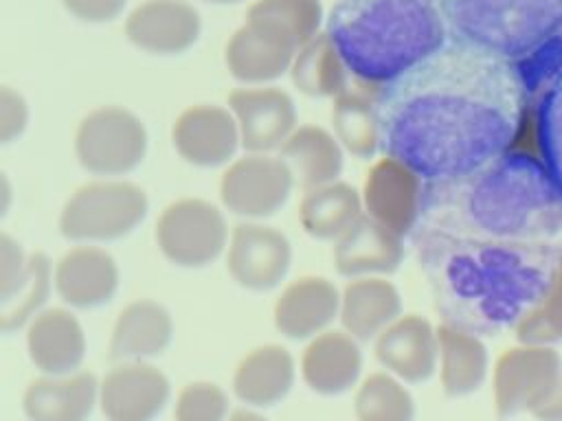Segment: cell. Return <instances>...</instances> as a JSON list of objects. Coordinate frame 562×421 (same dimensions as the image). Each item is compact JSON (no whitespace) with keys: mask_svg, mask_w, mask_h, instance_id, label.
Returning <instances> with one entry per match:
<instances>
[{"mask_svg":"<svg viewBox=\"0 0 562 421\" xmlns=\"http://www.w3.org/2000/svg\"><path fill=\"white\" fill-rule=\"evenodd\" d=\"M525 101L514 64L448 42L378 90L382 153L426 182L461 178L514 147Z\"/></svg>","mask_w":562,"mask_h":421,"instance_id":"6da1fadb","label":"cell"},{"mask_svg":"<svg viewBox=\"0 0 562 421\" xmlns=\"http://www.w3.org/2000/svg\"><path fill=\"white\" fill-rule=\"evenodd\" d=\"M417 263L441 322L481 338L514 329L555 285L562 243H516L417 230Z\"/></svg>","mask_w":562,"mask_h":421,"instance_id":"7a4b0ae2","label":"cell"},{"mask_svg":"<svg viewBox=\"0 0 562 421\" xmlns=\"http://www.w3.org/2000/svg\"><path fill=\"white\" fill-rule=\"evenodd\" d=\"M417 230L562 243V189L536 153L512 147L461 178L428 182Z\"/></svg>","mask_w":562,"mask_h":421,"instance_id":"3957f363","label":"cell"},{"mask_svg":"<svg viewBox=\"0 0 562 421\" xmlns=\"http://www.w3.org/2000/svg\"><path fill=\"white\" fill-rule=\"evenodd\" d=\"M325 33L349 75L373 90L400 79L450 42L437 0H338Z\"/></svg>","mask_w":562,"mask_h":421,"instance_id":"277c9868","label":"cell"},{"mask_svg":"<svg viewBox=\"0 0 562 421\" xmlns=\"http://www.w3.org/2000/svg\"><path fill=\"white\" fill-rule=\"evenodd\" d=\"M450 42L514 66L562 42V0H437Z\"/></svg>","mask_w":562,"mask_h":421,"instance_id":"5b68a950","label":"cell"},{"mask_svg":"<svg viewBox=\"0 0 562 421\" xmlns=\"http://www.w3.org/2000/svg\"><path fill=\"white\" fill-rule=\"evenodd\" d=\"M149 210L143 186L125 178H99L70 193L59 213V232L72 243H108L134 232Z\"/></svg>","mask_w":562,"mask_h":421,"instance_id":"8992f818","label":"cell"},{"mask_svg":"<svg viewBox=\"0 0 562 421\" xmlns=\"http://www.w3.org/2000/svg\"><path fill=\"white\" fill-rule=\"evenodd\" d=\"M525 116L514 149L536 153L562 189V42L516 66Z\"/></svg>","mask_w":562,"mask_h":421,"instance_id":"52a82bcc","label":"cell"},{"mask_svg":"<svg viewBox=\"0 0 562 421\" xmlns=\"http://www.w3.org/2000/svg\"><path fill=\"white\" fill-rule=\"evenodd\" d=\"M147 127L123 105H101L88 112L75 132L79 164L99 178H123L147 156Z\"/></svg>","mask_w":562,"mask_h":421,"instance_id":"ba28073f","label":"cell"},{"mask_svg":"<svg viewBox=\"0 0 562 421\" xmlns=\"http://www.w3.org/2000/svg\"><path fill=\"white\" fill-rule=\"evenodd\" d=\"M231 230L220 206L204 197H178L156 219V243L162 257L187 270L204 268L228 248Z\"/></svg>","mask_w":562,"mask_h":421,"instance_id":"9c48e42d","label":"cell"},{"mask_svg":"<svg viewBox=\"0 0 562 421\" xmlns=\"http://www.w3.org/2000/svg\"><path fill=\"white\" fill-rule=\"evenodd\" d=\"M294 186V173L279 153H244L224 169L220 200L228 213L263 221L285 206Z\"/></svg>","mask_w":562,"mask_h":421,"instance_id":"30bf717a","label":"cell"},{"mask_svg":"<svg viewBox=\"0 0 562 421\" xmlns=\"http://www.w3.org/2000/svg\"><path fill=\"white\" fill-rule=\"evenodd\" d=\"M562 375V357L555 346L516 344L501 353L492 371L494 410L501 421L533 412Z\"/></svg>","mask_w":562,"mask_h":421,"instance_id":"8fae6325","label":"cell"},{"mask_svg":"<svg viewBox=\"0 0 562 421\" xmlns=\"http://www.w3.org/2000/svg\"><path fill=\"white\" fill-rule=\"evenodd\" d=\"M428 182L397 158H378L362 180V208L369 217L400 237H413L419 228Z\"/></svg>","mask_w":562,"mask_h":421,"instance_id":"7c38bea8","label":"cell"},{"mask_svg":"<svg viewBox=\"0 0 562 421\" xmlns=\"http://www.w3.org/2000/svg\"><path fill=\"white\" fill-rule=\"evenodd\" d=\"M231 278L248 292H270L281 285L292 265V243L285 232L244 219L231 230L224 252Z\"/></svg>","mask_w":562,"mask_h":421,"instance_id":"4fadbf2b","label":"cell"},{"mask_svg":"<svg viewBox=\"0 0 562 421\" xmlns=\"http://www.w3.org/2000/svg\"><path fill=\"white\" fill-rule=\"evenodd\" d=\"M241 149L246 153H274L299 127L292 96L274 86H246L228 94Z\"/></svg>","mask_w":562,"mask_h":421,"instance_id":"5bb4252c","label":"cell"},{"mask_svg":"<svg viewBox=\"0 0 562 421\" xmlns=\"http://www.w3.org/2000/svg\"><path fill=\"white\" fill-rule=\"evenodd\" d=\"M171 143L184 162L202 169L228 164L241 149L233 112L215 103H195L182 110L171 125Z\"/></svg>","mask_w":562,"mask_h":421,"instance_id":"9a60e30c","label":"cell"},{"mask_svg":"<svg viewBox=\"0 0 562 421\" xmlns=\"http://www.w3.org/2000/svg\"><path fill=\"white\" fill-rule=\"evenodd\" d=\"M169 397L167 375L149 362H119L99 382V406L108 421H154Z\"/></svg>","mask_w":562,"mask_h":421,"instance_id":"2e32d148","label":"cell"},{"mask_svg":"<svg viewBox=\"0 0 562 421\" xmlns=\"http://www.w3.org/2000/svg\"><path fill=\"white\" fill-rule=\"evenodd\" d=\"M119 283V263L99 243H75L53 265L55 294L70 309H94L110 303Z\"/></svg>","mask_w":562,"mask_h":421,"instance_id":"e0dca14e","label":"cell"},{"mask_svg":"<svg viewBox=\"0 0 562 421\" xmlns=\"http://www.w3.org/2000/svg\"><path fill=\"white\" fill-rule=\"evenodd\" d=\"M375 360L404 384L428 382L439 368L437 327L419 314H402L375 338Z\"/></svg>","mask_w":562,"mask_h":421,"instance_id":"ac0fdd59","label":"cell"},{"mask_svg":"<svg viewBox=\"0 0 562 421\" xmlns=\"http://www.w3.org/2000/svg\"><path fill=\"white\" fill-rule=\"evenodd\" d=\"M200 13L187 0H145L125 20L127 39L151 55H180L200 37Z\"/></svg>","mask_w":562,"mask_h":421,"instance_id":"d6986e66","label":"cell"},{"mask_svg":"<svg viewBox=\"0 0 562 421\" xmlns=\"http://www.w3.org/2000/svg\"><path fill=\"white\" fill-rule=\"evenodd\" d=\"M340 316V289L334 281L316 274L290 281L274 300L272 320L290 340H312L327 331Z\"/></svg>","mask_w":562,"mask_h":421,"instance_id":"ffe728a7","label":"cell"},{"mask_svg":"<svg viewBox=\"0 0 562 421\" xmlns=\"http://www.w3.org/2000/svg\"><path fill=\"white\" fill-rule=\"evenodd\" d=\"M86 349V331L68 307H44L26 325V353L42 375L81 371Z\"/></svg>","mask_w":562,"mask_h":421,"instance_id":"44dd1931","label":"cell"},{"mask_svg":"<svg viewBox=\"0 0 562 421\" xmlns=\"http://www.w3.org/2000/svg\"><path fill=\"white\" fill-rule=\"evenodd\" d=\"M404 259V237L362 213L336 241L334 265L347 278L389 276Z\"/></svg>","mask_w":562,"mask_h":421,"instance_id":"7402d4cb","label":"cell"},{"mask_svg":"<svg viewBox=\"0 0 562 421\" xmlns=\"http://www.w3.org/2000/svg\"><path fill=\"white\" fill-rule=\"evenodd\" d=\"M362 353L358 340L345 329L314 335L301 355V377L318 395H342L358 384Z\"/></svg>","mask_w":562,"mask_h":421,"instance_id":"603a6c76","label":"cell"},{"mask_svg":"<svg viewBox=\"0 0 562 421\" xmlns=\"http://www.w3.org/2000/svg\"><path fill=\"white\" fill-rule=\"evenodd\" d=\"M171 338V311L154 298H136L119 311L108 351L114 362H147L165 353Z\"/></svg>","mask_w":562,"mask_h":421,"instance_id":"cb8c5ba5","label":"cell"},{"mask_svg":"<svg viewBox=\"0 0 562 421\" xmlns=\"http://www.w3.org/2000/svg\"><path fill=\"white\" fill-rule=\"evenodd\" d=\"M99 403V382L90 371L40 375L22 397L29 421H88Z\"/></svg>","mask_w":562,"mask_h":421,"instance_id":"d4e9b609","label":"cell"},{"mask_svg":"<svg viewBox=\"0 0 562 421\" xmlns=\"http://www.w3.org/2000/svg\"><path fill=\"white\" fill-rule=\"evenodd\" d=\"M402 316L400 289L386 276L349 278L340 292V325L358 342L375 340Z\"/></svg>","mask_w":562,"mask_h":421,"instance_id":"484cf974","label":"cell"},{"mask_svg":"<svg viewBox=\"0 0 562 421\" xmlns=\"http://www.w3.org/2000/svg\"><path fill=\"white\" fill-rule=\"evenodd\" d=\"M296 379L292 353L281 344L248 351L233 375V390L248 408H270L288 397Z\"/></svg>","mask_w":562,"mask_h":421,"instance_id":"4316f807","label":"cell"},{"mask_svg":"<svg viewBox=\"0 0 562 421\" xmlns=\"http://www.w3.org/2000/svg\"><path fill=\"white\" fill-rule=\"evenodd\" d=\"M279 156L288 162L303 191L336 182L345 164V149L334 132L312 123L299 125L279 149Z\"/></svg>","mask_w":562,"mask_h":421,"instance_id":"83f0119b","label":"cell"},{"mask_svg":"<svg viewBox=\"0 0 562 421\" xmlns=\"http://www.w3.org/2000/svg\"><path fill=\"white\" fill-rule=\"evenodd\" d=\"M439 377L448 397L476 392L490 373V355L481 335L448 322L437 325Z\"/></svg>","mask_w":562,"mask_h":421,"instance_id":"f1b7e54d","label":"cell"},{"mask_svg":"<svg viewBox=\"0 0 562 421\" xmlns=\"http://www.w3.org/2000/svg\"><path fill=\"white\" fill-rule=\"evenodd\" d=\"M323 22L321 0H257L250 4L246 24L259 35L296 53Z\"/></svg>","mask_w":562,"mask_h":421,"instance_id":"f546056e","label":"cell"},{"mask_svg":"<svg viewBox=\"0 0 562 421\" xmlns=\"http://www.w3.org/2000/svg\"><path fill=\"white\" fill-rule=\"evenodd\" d=\"M362 213L360 191L342 180L303 191L299 204L303 230L321 241H336Z\"/></svg>","mask_w":562,"mask_h":421,"instance_id":"4dcf8cb0","label":"cell"},{"mask_svg":"<svg viewBox=\"0 0 562 421\" xmlns=\"http://www.w3.org/2000/svg\"><path fill=\"white\" fill-rule=\"evenodd\" d=\"M296 53L259 35L248 24L239 26L224 50L228 72L246 86H266L290 72Z\"/></svg>","mask_w":562,"mask_h":421,"instance_id":"1f68e13d","label":"cell"},{"mask_svg":"<svg viewBox=\"0 0 562 421\" xmlns=\"http://www.w3.org/2000/svg\"><path fill=\"white\" fill-rule=\"evenodd\" d=\"M364 86V83H362ZM369 88V86H364ZM364 88H347L334 99L331 132L342 149L360 160L373 158L382 151L380 121H378V92L367 94ZM373 90V88H371Z\"/></svg>","mask_w":562,"mask_h":421,"instance_id":"d6a6232c","label":"cell"},{"mask_svg":"<svg viewBox=\"0 0 562 421\" xmlns=\"http://www.w3.org/2000/svg\"><path fill=\"white\" fill-rule=\"evenodd\" d=\"M290 79L299 92L316 99H336L349 88V70L327 33L314 35L296 50Z\"/></svg>","mask_w":562,"mask_h":421,"instance_id":"836d02e7","label":"cell"},{"mask_svg":"<svg viewBox=\"0 0 562 421\" xmlns=\"http://www.w3.org/2000/svg\"><path fill=\"white\" fill-rule=\"evenodd\" d=\"M353 410L358 421H413L415 401L402 379L389 371L364 377L356 390Z\"/></svg>","mask_w":562,"mask_h":421,"instance_id":"e575fe53","label":"cell"},{"mask_svg":"<svg viewBox=\"0 0 562 421\" xmlns=\"http://www.w3.org/2000/svg\"><path fill=\"white\" fill-rule=\"evenodd\" d=\"M55 289L50 259L35 250L29 261V276L24 285L7 300H0V329L11 333L29 325L46 305V298Z\"/></svg>","mask_w":562,"mask_h":421,"instance_id":"d590c367","label":"cell"},{"mask_svg":"<svg viewBox=\"0 0 562 421\" xmlns=\"http://www.w3.org/2000/svg\"><path fill=\"white\" fill-rule=\"evenodd\" d=\"M520 344L555 346L562 342V287L555 285L514 327Z\"/></svg>","mask_w":562,"mask_h":421,"instance_id":"8d00e7d4","label":"cell"},{"mask_svg":"<svg viewBox=\"0 0 562 421\" xmlns=\"http://www.w3.org/2000/svg\"><path fill=\"white\" fill-rule=\"evenodd\" d=\"M176 421H226L228 395L215 382H191L176 399Z\"/></svg>","mask_w":562,"mask_h":421,"instance_id":"74e56055","label":"cell"},{"mask_svg":"<svg viewBox=\"0 0 562 421\" xmlns=\"http://www.w3.org/2000/svg\"><path fill=\"white\" fill-rule=\"evenodd\" d=\"M29 261H31V252L26 254L20 241L2 232L0 235V300L11 298L24 285L29 276Z\"/></svg>","mask_w":562,"mask_h":421,"instance_id":"f35d334b","label":"cell"},{"mask_svg":"<svg viewBox=\"0 0 562 421\" xmlns=\"http://www.w3.org/2000/svg\"><path fill=\"white\" fill-rule=\"evenodd\" d=\"M29 121H31V110L24 94L9 86H2L0 88V143L9 145L18 140L26 132Z\"/></svg>","mask_w":562,"mask_h":421,"instance_id":"ab89813d","label":"cell"},{"mask_svg":"<svg viewBox=\"0 0 562 421\" xmlns=\"http://www.w3.org/2000/svg\"><path fill=\"white\" fill-rule=\"evenodd\" d=\"M66 11L81 22L101 24L119 18L127 0H61Z\"/></svg>","mask_w":562,"mask_h":421,"instance_id":"60d3db41","label":"cell"},{"mask_svg":"<svg viewBox=\"0 0 562 421\" xmlns=\"http://www.w3.org/2000/svg\"><path fill=\"white\" fill-rule=\"evenodd\" d=\"M538 421H562V375L547 399L531 412Z\"/></svg>","mask_w":562,"mask_h":421,"instance_id":"b9f144b4","label":"cell"},{"mask_svg":"<svg viewBox=\"0 0 562 421\" xmlns=\"http://www.w3.org/2000/svg\"><path fill=\"white\" fill-rule=\"evenodd\" d=\"M226 421H268V419L259 414L257 408H239V410H233Z\"/></svg>","mask_w":562,"mask_h":421,"instance_id":"7bdbcfd3","label":"cell"},{"mask_svg":"<svg viewBox=\"0 0 562 421\" xmlns=\"http://www.w3.org/2000/svg\"><path fill=\"white\" fill-rule=\"evenodd\" d=\"M9 195H11L9 180H7V175H2V213H7V208H9Z\"/></svg>","mask_w":562,"mask_h":421,"instance_id":"ee69618b","label":"cell"},{"mask_svg":"<svg viewBox=\"0 0 562 421\" xmlns=\"http://www.w3.org/2000/svg\"><path fill=\"white\" fill-rule=\"evenodd\" d=\"M202 2H211V4H235V2H241V0H202Z\"/></svg>","mask_w":562,"mask_h":421,"instance_id":"f6af8a7d","label":"cell"},{"mask_svg":"<svg viewBox=\"0 0 562 421\" xmlns=\"http://www.w3.org/2000/svg\"><path fill=\"white\" fill-rule=\"evenodd\" d=\"M558 285L562 287V268H560V272H558Z\"/></svg>","mask_w":562,"mask_h":421,"instance_id":"bcb514c9","label":"cell"}]
</instances>
